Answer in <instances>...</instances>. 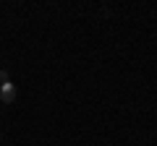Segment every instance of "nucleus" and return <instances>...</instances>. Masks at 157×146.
<instances>
[{"mask_svg": "<svg viewBox=\"0 0 157 146\" xmlns=\"http://www.w3.org/2000/svg\"><path fill=\"white\" fill-rule=\"evenodd\" d=\"M0 99L6 102V104H13V99H16V86H13L11 81L0 84Z\"/></svg>", "mask_w": 157, "mask_h": 146, "instance_id": "1", "label": "nucleus"}, {"mask_svg": "<svg viewBox=\"0 0 157 146\" xmlns=\"http://www.w3.org/2000/svg\"><path fill=\"white\" fill-rule=\"evenodd\" d=\"M8 81V71H0V84H6Z\"/></svg>", "mask_w": 157, "mask_h": 146, "instance_id": "2", "label": "nucleus"}, {"mask_svg": "<svg viewBox=\"0 0 157 146\" xmlns=\"http://www.w3.org/2000/svg\"><path fill=\"white\" fill-rule=\"evenodd\" d=\"M0 141H3V133H0Z\"/></svg>", "mask_w": 157, "mask_h": 146, "instance_id": "3", "label": "nucleus"}]
</instances>
